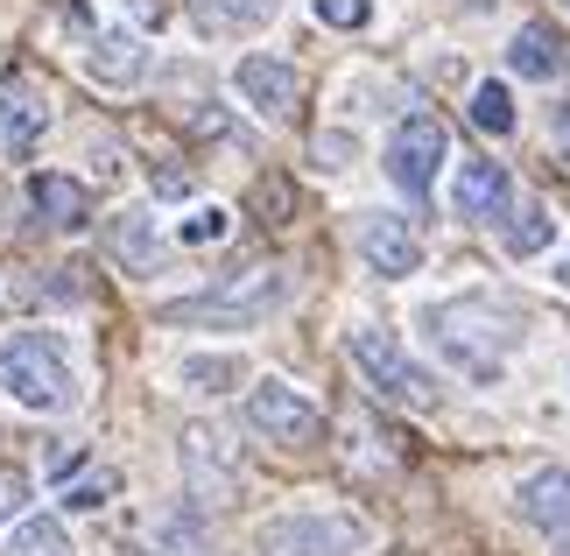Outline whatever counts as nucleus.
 Instances as JSON below:
<instances>
[{
  "instance_id": "obj_6",
  "label": "nucleus",
  "mask_w": 570,
  "mask_h": 556,
  "mask_svg": "<svg viewBox=\"0 0 570 556\" xmlns=\"http://www.w3.org/2000/svg\"><path fill=\"white\" fill-rule=\"evenodd\" d=\"M177 465H184L190 507H226L239 494V451H233L226 430H212V422H190L177 437Z\"/></svg>"
},
{
  "instance_id": "obj_5",
  "label": "nucleus",
  "mask_w": 570,
  "mask_h": 556,
  "mask_svg": "<svg viewBox=\"0 0 570 556\" xmlns=\"http://www.w3.org/2000/svg\"><path fill=\"white\" fill-rule=\"evenodd\" d=\"M374 528L360 515H324V507H296V515H268L254 528L261 556H360Z\"/></svg>"
},
{
  "instance_id": "obj_34",
  "label": "nucleus",
  "mask_w": 570,
  "mask_h": 556,
  "mask_svg": "<svg viewBox=\"0 0 570 556\" xmlns=\"http://www.w3.org/2000/svg\"><path fill=\"white\" fill-rule=\"evenodd\" d=\"M563 289H570V254H563Z\"/></svg>"
},
{
  "instance_id": "obj_7",
  "label": "nucleus",
  "mask_w": 570,
  "mask_h": 556,
  "mask_svg": "<svg viewBox=\"0 0 570 556\" xmlns=\"http://www.w3.org/2000/svg\"><path fill=\"white\" fill-rule=\"evenodd\" d=\"M444 155H451V135H444V120H430V114H415L394 127V142H387V184L409 197V205H423V197L436 191V169H444Z\"/></svg>"
},
{
  "instance_id": "obj_13",
  "label": "nucleus",
  "mask_w": 570,
  "mask_h": 556,
  "mask_svg": "<svg viewBox=\"0 0 570 556\" xmlns=\"http://www.w3.org/2000/svg\"><path fill=\"white\" fill-rule=\"evenodd\" d=\"M514 515L529 521V528H542L557 549L570 543V472L563 465H550V472H529L514 486Z\"/></svg>"
},
{
  "instance_id": "obj_1",
  "label": "nucleus",
  "mask_w": 570,
  "mask_h": 556,
  "mask_svg": "<svg viewBox=\"0 0 570 556\" xmlns=\"http://www.w3.org/2000/svg\"><path fill=\"white\" fill-rule=\"evenodd\" d=\"M521 303L508 296H487V289H472V296H451V303H430L423 310V331L430 345L444 352V360L465 373V381H500V367H508V352L521 345Z\"/></svg>"
},
{
  "instance_id": "obj_28",
  "label": "nucleus",
  "mask_w": 570,
  "mask_h": 556,
  "mask_svg": "<svg viewBox=\"0 0 570 556\" xmlns=\"http://www.w3.org/2000/svg\"><path fill=\"white\" fill-rule=\"evenodd\" d=\"M50 8L63 14V29H78L85 42H92V14H85V0H50Z\"/></svg>"
},
{
  "instance_id": "obj_3",
  "label": "nucleus",
  "mask_w": 570,
  "mask_h": 556,
  "mask_svg": "<svg viewBox=\"0 0 570 556\" xmlns=\"http://www.w3.org/2000/svg\"><path fill=\"white\" fill-rule=\"evenodd\" d=\"M0 394L29 416H71L78 409V367L63 360V345L50 331H14L0 345Z\"/></svg>"
},
{
  "instance_id": "obj_24",
  "label": "nucleus",
  "mask_w": 570,
  "mask_h": 556,
  "mask_svg": "<svg viewBox=\"0 0 570 556\" xmlns=\"http://www.w3.org/2000/svg\"><path fill=\"white\" fill-rule=\"evenodd\" d=\"M114 472H85V479H63V507H71V515H92V507H106L114 500Z\"/></svg>"
},
{
  "instance_id": "obj_15",
  "label": "nucleus",
  "mask_w": 570,
  "mask_h": 556,
  "mask_svg": "<svg viewBox=\"0 0 570 556\" xmlns=\"http://www.w3.org/2000/svg\"><path fill=\"white\" fill-rule=\"evenodd\" d=\"M451 205H458V218H500L514 205V176L500 169V163H458V176H451Z\"/></svg>"
},
{
  "instance_id": "obj_20",
  "label": "nucleus",
  "mask_w": 570,
  "mask_h": 556,
  "mask_svg": "<svg viewBox=\"0 0 570 556\" xmlns=\"http://www.w3.org/2000/svg\"><path fill=\"white\" fill-rule=\"evenodd\" d=\"M500 240H508V254H521V261H529V254H542V247L557 240V218H550V205H521V212L508 218V226H500Z\"/></svg>"
},
{
  "instance_id": "obj_33",
  "label": "nucleus",
  "mask_w": 570,
  "mask_h": 556,
  "mask_svg": "<svg viewBox=\"0 0 570 556\" xmlns=\"http://www.w3.org/2000/svg\"><path fill=\"white\" fill-rule=\"evenodd\" d=\"M557 142H563V155H570V106H557Z\"/></svg>"
},
{
  "instance_id": "obj_29",
  "label": "nucleus",
  "mask_w": 570,
  "mask_h": 556,
  "mask_svg": "<svg viewBox=\"0 0 570 556\" xmlns=\"http://www.w3.org/2000/svg\"><path fill=\"white\" fill-rule=\"evenodd\" d=\"M127 14L141 21V29H163V14H169V0H120Z\"/></svg>"
},
{
  "instance_id": "obj_25",
  "label": "nucleus",
  "mask_w": 570,
  "mask_h": 556,
  "mask_svg": "<svg viewBox=\"0 0 570 556\" xmlns=\"http://www.w3.org/2000/svg\"><path fill=\"white\" fill-rule=\"evenodd\" d=\"M317 21L324 29H366V21H374V0H317Z\"/></svg>"
},
{
  "instance_id": "obj_16",
  "label": "nucleus",
  "mask_w": 570,
  "mask_h": 556,
  "mask_svg": "<svg viewBox=\"0 0 570 556\" xmlns=\"http://www.w3.org/2000/svg\"><path fill=\"white\" fill-rule=\"evenodd\" d=\"M106 254L120 261L127 275H156L163 269V233H156V212H114L106 218Z\"/></svg>"
},
{
  "instance_id": "obj_10",
  "label": "nucleus",
  "mask_w": 570,
  "mask_h": 556,
  "mask_svg": "<svg viewBox=\"0 0 570 556\" xmlns=\"http://www.w3.org/2000/svg\"><path fill=\"white\" fill-rule=\"evenodd\" d=\"M42 135H50V99L36 92L29 71H0V155H29Z\"/></svg>"
},
{
  "instance_id": "obj_9",
  "label": "nucleus",
  "mask_w": 570,
  "mask_h": 556,
  "mask_svg": "<svg viewBox=\"0 0 570 556\" xmlns=\"http://www.w3.org/2000/svg\"><path fill=\"white\" fill-rule=\"evenodd\" d=\"M353 240H360L366 269H374V275H387V282H402V275H415V269H423V240H415V226H409L402 212H360Z\"/></svg>"
},
{
  "instance_id": "obj_19",
  "label": "nucleus",
  "mask_w": 570,
  "mask_h": 556,
  "mask_svg": "<svg viewBox=\"0 0 570 556\" xmlns=\"http://www.w3.org/2000/svg\"><path fill=\"white\" fill-rule=\"evenodd\" d=\"M177 381L190 394H233L239 381H247V360H239V352H184Z\"/></svg>"
},
{
  "instance_id": "obj_31",
  "label": "nucleus",
  "mask_w": 570,
  "mask_h": 556,
  "mask_svg": "<svg viewBox=\"0 0 570 556\" xmlns=\"http://www.w3.org/2000/svg\"><path fill=\"white\" fill-rule=\"evenodd\" d=\"M345 155H353V142H345V135H324V142H317V163H324V169H345Z\"/></svg>"
},
{
  "instance_id": "obj_22",
  "label": "nucleus",
  "mask_w": 570,
  "mask_h": 556,
  "mask_svg": "<svg viewBox=\"0 0 570 556\" xmlns=\"http://www.w3.org/2000/svg\"><path fill=\"white\" fill-rule=\"evenodd\" d=\"M472 127H479V135H514V92L500 78H487L472 92Z\"/></svg>"
},
{
  "instance_id": "obj_4",
  "label": "nucleus",
  "mask_w": 570,
  "mask_h": 556,
  "mask_svg": "<svg viewBox=\"0 0 570 556\" xmlns=\"http://www.w3.org/2000/svg\"><path fill=\"white\" fill-rule=\"evenodd\" d=\"M345 360L360 367V381L374 388L381 402H402V409H430V402H436L430 367H423V360H409V345L394 339V331H381V324L345 331Z\"/></svg>"
},
{
  "instance_id": "obj_11",
  "label": "nucleus",
  "mask_w": 570,
  "mask_h": 556,
  "mask_svg": "<svg viewBox=\"0 0 570 556\" xmlns=\"http://www.w3.org/2000/svg\"><path fill=\"white\" fill-rule=\"evenodd\" d=\"M233 92L254 106L261 120H289L296 114V99H303V78H296V64H282V57H239L233 64Z\"/></svg>"
},
{
  "instance_id": "obj_30",
  "label": "nucleus",
  "mask_w": 570,
  "mask_h": 556,
  "mask_svg": "<svg viewBox=\"0 0 570 556\" xmlns=\"http://www.w3.org/2000/svg\"><path fill=\"white\" fill-rule=\"evenodd\" d=\"M156 197H190V169H156Z\"/></svg>"
},
{
  "instance_id": "obj_21",
  "label": "nucleus",
  "mask_w": 570,
  "mask_h": 556,
  "mask_svg": "<svg viewBox=\"0 0 570 556\" xmlns=\"http://www.w3.org/2000/svg\"><path fill=\"white\" fill-rule=\"evenodd\" d=\"M8 556H71V536H63V521H50V515H29V521H14Z\"/></svg>"
},
{
  "instance_id": "obj_18",
  "label": "nucleus",
  "mask_w": 570,
  "mask_h": 556,
  "mask_svg": "<svg viewBox=\"0 0 570 556\" xmlns=\"http://www.w3.org/2000/svg\"><path fill=\"white\" fill-rule=\"evenodd\" d=\"M508 71H514V78H535V85L563 78V36L550 29V21H529V29H514V42H508Z\"/></svg>"
},
{
  "instance_id": "obj_12",
  "label": "nucleus",
  "mask_w": 570,
  "mask_h": 556,
  "mask_svg": "<svg viewBox=\"0 0 570 556\" xmlns=\"http://www.w3.org/2000/svg\"><path fill=\"white\" fill-rule=\"evenodd\" d=\"M85 78L106 85V92H135V85L148 78V42L135 29H106L85 42Z\"/></svg>"
},
{
  "instance_id": "obj_17",
  "label": "nucleus",
  "mask_w": 570,
  "mask_h": 556,
  "mask_svg": "<svg viewBox=\"0 0 570 556\" xmlns=\"http://www.w3.org/2000/svg\"><path fill=\"white\" fill-rule=\"evenodd\" d=\"M184 8L205 36H254L282 14V0H184Z\"/></svg>"
},
{
  "instance_id": "obj_35",
  "label": "nucleus",
  "mask_w": 570,
  "mask_h": 556,
  "mask_svg": "<svg viewBox=\"0 0 570 556\" xmlns=\"http://www.w3.org/2000/svg\"><path fill=\"white\" fill-rule=\"evenodd\" d=\"M563 549H570V543H563Z\"/></svg>"
},
{
  "instance_id": "obj_23",
  "label": "nucleus",
  "mask_w": 570,
  "mask_h": 556,
  "mask_svg": "<svg viewBox=\"0 0 570 556\" xmlns=\"http://www.w3.org/2000/svg\"><path fill=\"white\" fill-rule=\"evenodd\" d=\"M226 233H233V212H226V205H197V212L184 218V226H177L184 247H218Z\"/></svg>"
},
{
  "instance_id": "obj_27",
  "label": "nucleus",
  "mask_w": 570,
  "mask_h": 556,
  "mask_svg": "<svg viewBox=\"0 0 570 556\" xmlns=\"http://www.w3.org/2000/svg\"><path fill=\"white\" fill-rule=\"evenodd\" d=\"M254 212H268V226H282V212H289V184H282V176L254 184Z\"/></svg>"
},
{
  "instance_id": "obj_14",
  "label": "nucleus",
  "mask_w": 570,
  "mask_h": 556,
  "mask_svg": "<svg viewBox=\"0 0 570 556\" xmlns=\"http://www.w3.org/2000/svg\"><path fill=\"white\" fill-rule=\"evenodd\" d=\"M29 212L42 226H57V233H85L92 226V191H85L78 176H63V169H36L29 176Z\"/></svg>"
},
{
  "instance_id": "obj_26",
  "label": "nucleus",
  "mask_w": 570,
  "mask_h": 556,
  "mask_svg": "<svg viewBox=\"0 0 570 556\" xmlns=\"http://www.w3.org/2000/svg\"><path fill=\"white\" fill-rule=\"evenodd\" d=\"M29 494H36V486H29V472L0 465V521H21V515H29Z\"/></svg>"
},
{
  "instance_id": "obj_32",
  "label": "nucleus",
  "mask_w": 570,
  "mask_h": 556,
  "mask_svg": "<svg viewBox=\"0 0 570 556\" xmlns=\"http://www.w3.org/2000/svg\"><path fill=\"white\" fill-rule=\"evenodd\" d=\"M78 465H85V451H78V443H71V451H50V479H71Z\"/></svg>"
},
{
  "instance_id": "obj_2",
  "label": "nucleus",
  "mask_w": 570,
  "mask_h": 556,
  "mask_svg": "<svg viewBox=\"0 0 570 556\" xmlns=\"http://www.w3.org/2000/svg\"><path fill=\"white\" fill-rule=\"evenodd\" d=\"M296 296V275L275 269V261H261V269H239L226 282L197 289V296H177L163 303V324H197V331H254L268 324L275 310H289Z\"/></svg>"
},
{
  "instance_id": "obj_8",
  "label": "nucleus",
  "mask_w": 570,
  "mask_h": 556,
  "mask_svg": "<svg viewBox=\"0 0 570 556\" xmlns=\"http://www.w3.org/2000/svg\"><path fill=\"white\" fill-rule=\"evenodd\" d=\"M247 430L282 443V451H311L324 437V416H317L311 394H296L289 381H254L247 388Z\"/></svg>"
}]
</instances>
